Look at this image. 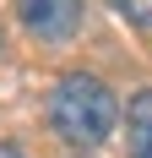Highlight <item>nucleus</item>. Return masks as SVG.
Masks as SVG:
<instances>
[{"instance_id": "nucleus-1", "label": "nucleus", "mask_w": 152, "mask_h": 158, "mask_svg": "<svg viewBox=\"0 0 152 158\" xmlns=\"http://www.w3.org/2000/svg\"><path fill=\"white\" fill-rule=\"evenodd\" d=\"M114 120H120V98L109 93L98 77L71 71V77L54 82V93H49V126L60 131L71 147H98L114 131Z\"/></svg>"}, {"instance_id": "nucleus-2", "label": "nucleus", "mask_w": 152, "mask_h": 158, "mask_svg": "<svg viewBox=\"0 0 152 158\" xmlns=\"http://www.w3.org/2000/svg\"><path fill=\"white\" fill-rule=\"evenodd\" d=\"M16 16H22V27H27L33 38L65 44V38H76V27H82V0H16Z\"/></svg>"}, {"instance_id": "nucleus-3", "label": "nucleus", "mask_w": 152, "mask_h": 158, "mask_svg": "<svg viewBox=\"0 0 152 158\" xmlns=\"http://www.w3.org/2000/svg\"><path fill=\"white\" fill-rule=\"evenodd\" d=\"M125 147H130V158H152V87L130 93V109H125Z\"/></svg>"}, {"instance_id": "nucleus-4", "label": "nucleus", "mask_w": 152, "mask_h": 158, "mask_svg": "<svg viewBox=\"0 0 152 158\" xmlns=\"http://www.w3.org/2000/svg\"><path fill=\"white\" fill-rule=\"evenodd\" d=\"M120 16H130L136 27H152V0H109Z\"/></svg>"}, {"instance_id": "nucleus-5", "label": "nucleus", "mask_w": 152, "mask_h": 158, "mask_svg": "<svg viewBox=\"0 0 152 158\" xmlns=\"http://www.w3.org/2000/svg\"><path fill=\"white\" fill-rule=\"evenodd\" d=\"M0 158H22V153H16V147H6V142H0Z\"/></svg>"}]
</instances>
